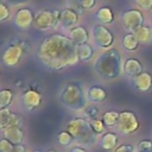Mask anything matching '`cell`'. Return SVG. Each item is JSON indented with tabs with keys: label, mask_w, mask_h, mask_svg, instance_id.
<instances>
[{
	"label": "cell",
	"mask_w": 152,
	"mask_h": 152,
	"mask_svg": "<svg viewBox=\"0 0 152 152\" xmlns=\"http://www.w3.org/2000/svg\"><path fill=\"white\" fill-rule=\"evenodd\" d=\"M37 57L45 68L56 71L75 65L80 61L77 45L70 37L61 33L46 36L38 46Z\"/></svg>",
	"instance_id": "obj_1"
},
{
	"label": "cell",
	"mask_w": 152,
	"mask_h": 152,
	"mask_svg": "<svg viewBox=\"0 0 152 152\" xmlns=\"http://www.w3.org/2000/svg\"><path fill=\"white\" fill-rule=\"evenodd\" d=\"M94 71L103 80L118 78L124 71V64L120 52L110 48L99 55L94 63Z\"/></svg>",
	"instance_id": "obj_2"
},
{
	"label": "cell",
	"mask_w": 152,
	"mask_h": 152,
	"mask_svg": "<svg viewBox=\"0 0 152 152\" xmlns=\"http://www.w3.org/2000/svg\"><path fill=\"white\" fill-rule=\"evenodd\" d=\"M61 103L71 110H84L87 107V95L83 89L76 83H68L63 87L59 94Z\"/></svg>",
	"instance_id": "obj_3"
},
{
	"label": "cell",
	"mask_w": 152,
	"mask_h": 152,
	"mask_svg": "<svg viewBox=\"0 0 152 152\" xmlns=\"http://www.w3.org/2000/svg\"><path fill=\"white\" fill-rule=\"evenodd\" d=\"M66 129L72 134L75 140L82 145H94L96 142L97 134L93 131L90 122L86 118H74L68 125Z\"/></svg>",
	"instance_id": "obj_4"
},
{
	"label": "cell",
	"mask_w": 152,
	"mask_h": 152,
	"mask_svg": "<svg viewBox=\"0 0 152 152\" xmlns=\"http://www.w3.org/2000/svg\"><path fill=\"white\" fill-rule=\"evenodd\" d=\"M26 52V43L20 40H13L2 53V62L7 68L17 66Z\"/></svg>",
	"instance_id": "obj_5"
},
{
	"label": "cell",
	"mask_w": 152,
	"mask_h": 152,
	"mask_svg": "<svg viewBox=\"0 0 152 152\" xmlns=\"http://www.w3.org/2000/svg\"><path fill=\"white\" fill-rule=\"evenodd\" d=\"M59 17H61V11H58V10L39 11L34 15L33 26L40 31H46V30L53 28L57 26V24H59Z\"/></svg>",
	"instance_id": "obj_6"
},
{
	"label": "cell",
	"mask_w": 152,
	"mask_h": 152,
	"mask_svg": "<svg viewBox=\"0 0 152 152\" xmlns=\"http://www.w3.org/2000/svg\"><path fill=\"white\" fill-rule=\"evenodd\" d=\"M121 19V24L122 27L127 31L133 33L134 31H137L140 26L144 25V14L141 13V11L135 10V8H131V10H126L121 13L120 15Z\"/></svg>",
	"instance_id": "obj_7"
},
{
	"label": "cell",
	"mask_w": 152,
	"mask_h": 152,
	"mask_svg": "<svg viewBox=\"0 0 152 152\" xmlns=\"http://www.w3.org/2000/svg\"><path fill=\"white\" fill-rule=\"evenodd\" d=\"M118 127H119V131L122 134L129 135V134L135 133L139 129L140 122H139V119H138V116H137V114L134 112H132V110H122V112H120Z\"/></svg>",
	"instance_id": "obj_8"
},
{
	"label": "cell",
	"mask_w": 152,
	"mask_h": 152,
	"mask_svg": "<svg viewBox=\"0 0 152 152\" xmlns=\"http://www.w3.org/2000/svg\"><path fill=\"white\" fill-rule=\"evenodd\" d=\"M91 34H93L95 45L101 49L108 50V49H110V46L114 43V34L112 33V31L109 28H107L102 24H97V25L93 26Z\"/></svg>",
	"instance_id": "obj_9"
},
{
	"label": "cell",
	"mask_w": 152,
	"mask_h": 152,
	"mask_svg": "<svg viewBox=\"0 0 152 152\" xmlns=\"http://www.w3.org/2000/svg\"><path fill=\"white\" fill-rule=\"evenodd\" d=\"M43 102V96L42 94L36 90V89H26L23 94H21V97H20V103H21V107L24 108V110H27V112H31V110H34L37 109Z\"/></svg>",
	"instance_id": "obj_10"
},
{
	"label": "cell",
	"mask_w": 152,
	"mask_h": 152,
	"mask_svg": "<svg viewBox=\"0 0 152 152\" xmlns=\"http://www.w3.org/2000/svg\"><path fill=\"white\" fill-rule=\"evenodd\" d=\"M34 15L36 14H33V12L27 7L19 8L15 12L13 19L15 27H18L19 30H28L34 23Z\"/></svg>",
	"instance_id": "obj_11"
},
{
	"label": "cell",
	"mask_w": 152,
	"mask_h": 152,
	"mask_svg": "<svg viewBox=\"0 0 152 152\" xmlns=\"http://www.w3.org/2000/svg\"><path fill=\"white\" fill-rule=\"evenodd\" d=\"M78 20H80V15H78V13L75 10L68 7V8H64V10L61 11L59 24L62 25L63 28H70V30H72L77 25Z\"/></svg>",
	"instance_id": "obj_12"
},
{
	"label": "cell",
	"mask_w": 152,
	"mask_h": 152,
	"mask_svg": "<svg viewBox=\"0 0 152 152\" xmlns=\"http://www.w3.org/2000/svg\"><path fill=\"white\" fill-rule=\"evenodd\" d=\"M20 124H21V119L17 113L11 112L8 108L0 109V128H1V131L6 129L8 127H13V126H20Z\"/></svg>",
	"instance_id": "obj_13"
},
{
	"label": "cell",
	"mask_w": 152,
	"mask_h": 152,
	"mask_svg": "<svg viewBox=\"0 0 152 152\" xmlns=\"http://www.w3.org/2000/svg\"><path fill=\"white\" fill-rule=\"evenodd\" d=\"M133 84L137 90L141 93L150 91L152 88V74L147 71H142L137 77L133 78Z\"/></svg>",
	"instance_id": "obj_14"
},
{
	"label": "cell",
	"mask_w": 152,
	"mask_h": 152,
	"mask_svg": "<svg viewBox=\"0 0 152 152\" xmlns=\"http://www.w3.org/2000/svg\"><path fill=\"white\" fill-rule=\"evenodd\" d=\"M2 137L8 139L12 144L17 145V144H23L25 134L24 131L20 126H13V127H8L6 129H2Z\"/></svg>",
	"instance_id": "obj_15"
},
{
	"label": "cell",
	"mask_w": 152,
	"mask_h": 152,
	"mask_svg": "<svg viewBox=\"0 0 152 152\" xmlns=\"http://www.w3.org/2000/svg\"><path fill=\"white\" fill-rule=\"evenodd\" d=\"M124 72L129 77H137L139 74L142 72V63L137 58H127L124 62Z\"/></svg>",
	"instance_id": "obj_16"
},
{
	"label": "cell",
	"mask_w": 152,
	"mask_h": 152,
	"mask_svg": "<svg viewBox=\"0 0 152 152\" xmlns=\"http://www.w3.org/2000/svg\"><path fill=\"white\" fill-rule=\"evenodd\" d=\"M86 95H87V99H88L89 101L96 102V103L106 101V99H107V96H108L106 89H103V88H101V87H99V86H90V87L87 89Z\"/></svg>",
	"instance_id": "obj_17"
},
{
	"label": "cell",
	"mask_w": 152,
	"mask_h": 152,
	"mask_svg": "<svg viewBox=\"0 0 152 152\" xmlns=\"http://www.w3.org/2000/svg\"><path fill=\"white\" fill-rule=\"evenodd\" d=\"M70 39L76 45H81V44L88 43L89 33H88L86 27H83V26H75L72 30H70Z\"/></svg>",
	"instance_id": "obj_18"
},
{
	"label": "cell",
	"mask_w": 152,
	"mask_h": 152,
	"mask_svg": "<svg viewBox=\"0 0 152 152\" xmlns=\"http://www.w3.org/2000/svg\"><path fill=\"white\" fill-rule=\"evenodd\" d=\"M118 141H119V137L116 133L114 132H106L100 140L101 147L106 151H113L118 147Z\"/></svg>",
	"instance_id": "obj_19"
},
{
	"label": "cell",
	"mask_w": 152,
	"mask_h": 152,
	"mask_svg": "<svg viewBox=\"0 0 152 152\" xmlns=\"http://www.w3.org/2000/svg\"><path fill=\"white\" fill-rule=\"evenodd\" d=\"M95 19H96L100 24H102V25H104V24H110V23L114 21V13H113V11H112L109 7L103 6V7H100V8L95 12Z\"/></svg>",
	"instance_id": "obj_20"
},
{
	"label": "cell",
	"mask_w": 152,
	"mask_h": 152,
	"mask_svg": "<svg viewBox=\"0 0 152 152\" xmlns=\"http://www.w3.org/2000/svg\"><path fill=\"white\" fill-rule=\"evenodd\" d=\"M133 33L137 37V39L139 40V43H141V44H147V43L152 42V27L148 25L140 26Z\"/></svg>",
	"instance_id": "obj_21"
},
{
	"label": "cell",
	"mask_w": 152,
	"mask_h": 152,
	"mask_svg": "<svg viewBox=\"0 0 152 152\" xmlns=\"http://www.w3.org/2000/svg\"><path fill=\"white\" fill-rule=\"evenodd\" d=\"M77 55H78V58L80 61L82 62H88L93 58V55H94V49L90 44L88 43H84V44H81V45H77Z\"/></svg>",
	"instance_id": "obj_22"
},
{
	"label": "cell",
	"mask_w": 152,
	"mask_h": 152,
	"mask_svg": "<svg viewBox=\"0 0 152 152\" xmlns=\"http://www.w3.org/2000/svg\"><path fill=\"white\" fill-rule=\"evenodd\" d=\"M139 44L140 43L134 36V33L128 32L122 37V46L126 51H135L139 48Z\"/></svg>",
	"instance_id": "obj_23"
},
{
	"label": "cell",
	"mask_w": 152,
	"mask_h": 152,
	"mask_svg": "<svg viewBox=\"0 0 152 152\" xmlns=\"http://www.w3.org/2000/svg\"><path fill=\"white\" fill-rule=\"evenodd\" d=\"M119 118H120V112L116 110H107L102 114V120L107 127L116 126L119 122Z\"/></svg>",
	"instance_id": "obj_24"
},
{
	"label": "cell",
	"mask_w": 152,
	"mask_h": 152,
	"mask_svg": "<svg viewBox=\"0 0 152 152\" xmlns=\"http://www.w3.org/2000/svg\"><path fill=\"white\" fill-rule=\"evenodd\" d=\"M14 94L11 89H1L0 90V109H6L13 102Z\"/></svg>",
	"instance_id": "obj_25"
},
{
	"label": "cell",
	"mask_w": 152,
	"mask_h": 152,
	"mask_svg": "<svg viewBox=\"0 0 152 152\" xmlns=\"http://www.w3.org/2000/svg\"><path fill=\"white\" fill-rule=\"evenodd\" d=\"M57 141H58V144H59L61 146L68 147V146L72 145V142L75 141V138L72 137V134H71L68 129H65V131H62V132L58 133V135H57Z\"/></svg>",
	"instance_id": "obj_26"
},
{
	"label": "cell",
	"mask_w": 152,
	"mask_h": 152,
	"mask_svg": "<svg viewBox=\"0 0 152 152\" xmlns=\"http://www.w3.org/2000/svg\"><path fill=\"white\" fill-rule=\"evenodd\" d=\"M89 122H90V126H91L93 131H94V132H95L97 135L104 132L106 125H104L103 120H101V119L96 118V119H91V120H89Z\"/></svg>",
	"instance_id": "obj_27"
},
{
	"label": "cell",
	"mask_w": 152,
	"mask_h": 152,
	"mask_svg": "<svg viewBox=\"0 0 152 152\" xmlns=\"http://www.w3.org/2000/svg\"><path fill=\"white\" fill-rule=\"evenodd\" d=\"M137 152H152V140L144 139L137 145Z\"/></svg>",
	"instance_id": "obj_28"
},
{
	"label": "cell",
	"mask_w": 152,
	"mask_h": 152,
	"mask_svg": "<svg viewBox=\"0 0 152 152\" xmlns=\"http://www.w3.org/2000/svg\"><path fill=\"white\" fill-rule=\"evenodd\" d=\"M84 114H86V116L89 119V120H91V119H96L97 116H99V114H100V110H99V108L97 107H95V106H93V104H89V106H87L86 108H84Z\"/></svg>",
	"instance_id": "obj_29"
},
{
	"label": "cell",
	"mask_w": 152,
	"mask_h": 152,
	"mask_svg": "<svg viewBox=\"0 0 152 152\" xmlns=\"http://www.w3.org/2000/svg\"><path fill=\"white\" fill-rule=\"evenodd\" d=\"M14 147V144H12L8 139L1 137L0 140V152H12Z\"/></svg>",
	"instance_id": "obj_30"
},
{
	"label": "cell",
	"mask_w": 152,
	"mask_h": 152,
	"mask_svg": "<svg viewBox=\"0 0 152 152\" xmlns=\"http://www.w3.org/2000/svg\"><path fill=\"white\" fill-rule=\"evenodd\" d=\"M8 18H10V8L5 4H1L0 5V20L5 21Z\"/></svg>",
	"instance_id": "obj_31"
},
{
	"label": "cell",
	"mask_w": 152,
	"mask_h": 152,
	"mask_svg": "<svg viewBox=\"0 0 152 152\" xmlns=\"http://www.w3.org/2000/svg\"><path fill=\"white\" fill-rule=\"evenodd\" d=\"M68 4H69V7L72 8V10H75L78 14L83 11V8L80 5V0H68Z\"/></svg>",
	"instance_id": "obj_32"
},
{
	"label": "cell",
	"mask_w": 152,
	"mask_h": 152,
	"mask_svg": "<svg viewBox=\"0 0 152 152\" xmlns=\"http://www.w3.org/2000/svg\"><path fill=\"white\" fill-rule=\"evenodd\" d=\"M95 2H96V0H80V5L83 8V11L84 10H91L95 6Z\"/></svg>",
	"instance_id": "obj_33"
},
{
	"label": "cell",
	"mask_w": 152,
	"mask_h": 152,
	"mask_svg": "<svg viewBox=\"0 0 152 152\" xmlns=\"http://www.w3.org/2000/svg\"><path fill=\"white\" fill-rule=\"evenodd\" d=\"M114 152H134V147L132 145H127V144H124V145H120L118 146Z\"/></svg>",
	"instance_id": "obj_34"
},
{
	"label": "cell",
	"mask_w": 152,
	"mask_h": 152,
	"mask_svg": "<svg viewBox=\"0 0 152 152\" xmlns=\"http://www.w3.org/2000/svg\"><path fill=\"white\" fill-rule=\"evenodd\" d=\"M137 5L144 10H151L152 7V0H135Z\"/></svg>",
	"instance_id": "obj_35"
},
{
	"label": "cell",
	"mask_w": 152,
	"mask_h": 152,
	"mask_svg": "<svg viewBox=\"0 0 152 152\" xmlns=\"http://www.w3.org/2000/svg\"><path fill=\"white\" fill-rule=\"evenodd\" d=\"M12 152H26V146L24 144H17L14 145Z\"/></svg>",
	"instance_id": "obj_36"
},
{
	"label": "cell",
	"mask_w": 152,
	"mask_h": 152,
	"mask_svg": "<svg viewBox=\"0 0 152 152\" xmlns=\"http://www.w3.org/2000/svg\"><path fill=\"white\" fill-rule=\"evenodd\" d=\"M69 152H88V151L81 146H74V147H71V150Z\"/></svg>",
	"instance_id": "obj_37"
},
{
	"label": "cell",
	"mask_w": 152,
	"mask_h": 152,
	"mask_svg": "<svg viewBox=\"0 0 152 152\" xmlns=\"http://www.w3.org/2000/svg\"><path fill=\"white\" fill-rule=\"evenodd\" d=\"M7 2H10V4H12V5H18V4H23V2H25L26 0H6Z\"/></svg>",
	"instance_id": "obj_38"
},
{
	"label": "cell",
	"mask_w": 152,
	"mask_h": 152,
	"mask_svg": "<svg viewBox=\"0 0 152 152\" xmlns=\"http://www.w3.org/2000/svg\"><path fill=\"white\" fill-rule=\"evenodd\" d=\"M46 152H56V151H55V150H48Z\"/></svg>",
	"instance_id": "obj_39"
},
{
	"label": "cell",
	"mask_w": 152,
	"mask_h": 152,
	"mask_svg": "<svg viewBox=\"0 0 152 152\" xmlns=\"http://www.w3.org/2000/svg\"><path fill=\"white\" fill-rule=\"evenodd\" d=\"M32 152H43V151H40V150H34V151H32Z\"/></svg>",
	"instance_id": "obj_40"
},
{
	"label": "cell",
	"mask_w": 152,
	"mask_h": 152,
	"mask_svg": "<svg viewBox=\"0 0 152 152\" xmlns=\"http://www.w3.org/2000/svg\"><path fill=\"white\" fill-rule=\"evenodd\" d=\"M151 14H152V7H151Z\"/></svg>",
	"instance_id": "obj_41"
}]
</instances>
